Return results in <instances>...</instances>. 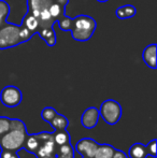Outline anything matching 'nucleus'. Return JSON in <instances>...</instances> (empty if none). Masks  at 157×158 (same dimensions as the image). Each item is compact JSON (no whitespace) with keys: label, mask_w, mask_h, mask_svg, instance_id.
I'll return each instance as SVG.
<instances>
[{"label":"nucleus","mask_w":157,"mask_h":158,"mask_svg":"<svg viewBox=\"0 0 157 158\" xmlns=\"http://www.w3.org/2000/svg\"><path fill=\"white\" fill-rule=\"evenodd\" d=\"M28 132L23 121L11 118L10 129L0 137V148L19 152L25 148Z\"/></svg>","instance_id":"obj_1"},{"label":"nucleus","mask_w":157,"mask_h":158,"mask_svg":"<svg viewBox=\"0 0 157 158\" xmlns=\"http://www.w3.org/2000/svg\"><path fill=\"white\" fill-rule=\"evenodd\" d=\"M97 27V23L92 16L81 14L72 19L71 35L76 41L85 42L93 37Z\"/></svg>","instance_id":"obj_2"},{"label":"nucleus","mask_w":157,"mask_h":158,"mask_svg":"<svg viewBox=\"0 0 157 158\" xmlns=\"http://www.w3.org/2000/svg\"><path fill=\"white\" fill-rule=\"evenodd\" d=\"M19 25L6 22L0 28V50H8L19 45Z\"/></svg>","instance_id":"obj_3"},{"label":"nucleus","mask_w":157,"mask_h":158,"mask_svg":"<svg viewBox=\"0 0 157 158\" xmlns=\"http://www.w3.org/2000/svg\"><path fill=\"white\" fill-rule=\"evenodd\" d=\"M100 117L108 125H115L119 122L122 117V106L116 100L108 99L101 103L98 109Z\"/></svg>","instance_id":"obj_4"},{"label":"nucleus","mask_w":157,"mask_h":158,"mask_svg":"<svg viewBox=\"0 0 157 158\" xmlns=\"http://www.w3.org/2000/svg\"><path fill=\"white\" fill-rule=\"evenodd\" d=\"M23 100V94L16 86L8 85L0 92V101L6 108H15L19 106Z\"/></svg>","instance_id":"obj_5"},{"label":"nucleus","mask_w":157,"mask_h":158,"mask_svg":"<svg viewBox=\"0 0 157 158\" xmlns=\"http://www.w3.org/2000/svg\"><path fill=\"white\" fill-rule=\"evenodd\" d=\"M99 143L92 138H83L78 141L76 145V152L82 155L83 158H94Z\"/></svg>","instance_id":"obj_6"},{"label":"nucleus","mask_w":157,"mask_h":158,"mask_svg":"<svg viewBox=\"0 0 157 158\" xmlns=\"http://www.w3.org/2000/svg\"><path fill=\"white\" fill-rule=\"evenodd\" d=\"M100 118L99 115V111L95 106H89L83 112L81 116V123L82 126L85 129H93L97 126Z\"/></svg>","instance_id":"obj_7"},{"label":"nucleus","mask_w":157,"mask_h":158,"mask_svg":"<svg viewBox=\"0 0 157 158\" xmlns=\"http://www.w3.org/2000/svg\"><path fill=\"white\" fill-rule=\"evenodd\" d=\"M156 51H157L156 44L152 43V44H150V45H147V48L143 50V53H142L143 61H144L145 64L151 69H156V67H157Z\"/></svg>","instance_id":"obj_8"},{"label":"nucleus","mask_w":157,"mask_h":158,"mask_svg":"<svg viewBox=\"0 0 157 158\" xmlns=\"http://www.w3.org/2000/svg\"><path fill=\"white\" fill-rule=\"evenodd\" d=\"M52 2L53 0H27V11L34 16L38 17L40 11L43 9H48Z\"/></svg>","instance_id":"obj_9"},{"label":"nucleus","mask_w":157,"mask_h":158,"mask_svg":"<svg viewBox=\"0 0 157 158\" xmlns=\"http://www.w3.org/2000/svg\"><path fill=\"white\" fill-rule=\"evenodd\" d=\"M36 33H38L39 37L42 40L45 41V43L48 44V46H55L56 45V31L54 30L53 27H45V28H39L38 31Z\"/></svg>","instance_id":"obj_10"},{"label":"nucleus","mask_w":157,"mask_h":158,"mask_svg":"<svg viewBox=\"0 0 157 158\" xmlns=\"http://www.w3.org/2000/svg\"><path fill=\"white\" fill-rule=\"evenodd\" d=\"M128 156L130 158H147L149 156V152H147V146L144 144L137 142L134 143L129 148L128 151Z\"/></svg>","instance_id":"obj_11"},{"label":"nucleus","mask_w":157,"mask_h":158,"mask_svg":"<svg viewBox=\"0 0 157 158\" xmlns=\"http://www.w3.org/2000/svg\"><path fill=\"white\" fill-rule=\"evenodd\" d=\"M137 9L131 4H125V6H121L116 9L115 14L119 19H132L136 15Z\"/></svg>","instance_id":"obj_12"},{"label":"nucleus","mask_w":157,"mask_h":158,"mask_svg":"<svg viewBox=\"0 0 157 158\" xmlns=\"http://www.w3.org/2000/svg\"><path fill=\"white\" fill-rule=\"evenodd\" d=\"M21 25L25 26L27 29H29L30 31H32L34 33H36L39 29V22L38 19L36 16L31 14L30 12H26V14L24 15L23 19H22V24Z\"/></svg>","instance_id":"obj_13"},{"label":"nucleus","mask_w":157,"mask_h":158,"mask_svg":"<svg viewBox=\"0 0 157 158\" xmlns=\"http://www.w3.org/2000/svg\"><path fill=\"white\" fill-rule=\"evenodd\" d=\"M38 22H39V28H45V27H53L56 21L51 16L48 9H43L39 12L38 15Z\"/></svg>","instance_id":"obj_14"},{"label":"nucleus","mask_w":157,"mask_h":158,"mask_svg":"<svg viewBox=\"0 0 157 158\" xmlns=\"http://www.w3.org/2000/svg\"><path fill=\"white\" fill-rule=\"evenodd\" d=\"M54 157L55 158H74L73 148L70 145V143L56 146Z\"/></svg>","instance_id":"obj_15"},{"label":"nucleus","mask_w":157,"mask_h":158,"mask_svg":"<svg viewBox=\"0 0 157 158\" xmlns=\"http://www.w3.org/2000/svg\"><path fill=\"white\" fill-rule=\"evenodd\" d=\"M53 140H54L56 146L68 144L70 143V135L67 131V129L54 130V132H53Z\"/></svg>","instance_id":"obj_16"},{"label":"nucleus","mask_w":157,"mask_h":158,"mask_svg":"<svg viewBox=\"0 0 157 158\" xmlns=\"http://www.w3.org/2000/svg\"><path fill=\"white\" fill-rule=\"evenodd\" d=\"M115 150L116 148L110 144H99L94 158H112Z\"/></svg>","instance_id":"obj_17"},{"label":"nucleus","mask_w":157,"mask_h":158,"mask_svg":"<svg viewBox=\"0 0 157 158\" xmlns=\"http://www.w3.org/2000/svg\"><path fill=\"white\" fill-rule=\"evenodd\" d=\"M50 125L54 130H61V129H67L68 125H69V121L65 115L57 113L56 116L50 123Z\"/></svg>","instance_id":"obj_18"},{"label":"nucleus","mask_w":157,"mask_h":158,"mask_svg":"<svg viewBox=\"0 0 157 158\" xmlns=\"http://www.w3.org/2000/svg\"><path fill=\"white\" fill-rule=\"evenodd\" d=\"M48 12H50L51 16L57 22V19H58L59 17L65 14V6H60V4L57 3V2L53 1L52 3H51V6H48Z\"/></svg>","instance_id":"obj_19"},{"label":"nucleus","mask_w":157,"mask_h":158,"mask_svg":"<svg viewBox=\"0 0 157 158\" xmlns=\"http://www.w3.org/2000/svg\"><path fill=\"white\" fill-rule=\"evenodd\" d=\"M9 14H10V6L6 0H0V28L6 23V19H8Z\"/></svg>","instance_id":"obj_20"},{"label":"nucleus","mask_w":157,"mask_h":158,"mask_svg":"<svg viewBox=\"0 0 157 158\" xmlns=\"http://www.w3.org/2000/svg\"><path fill=\"white\" fill-rule=\"evenodd\" d=\"M56 23H58L60 30H63V31H71V29H72V19L71 17L64 14L63 16H60L58 19H57Z\"/></svg>","instance_id":"obj_21"},{"label":"nucleus","mask_w":157,"mask_h":158,"mask_svg":"<svg viewBox=\"0 0 157 158\" xmlns=\"http://www.w3.org/2000/svg\"><path fill=\"white\" fill-rule=\"evenodd\" d=\"M57 113L58 112H57L54 108H52V106H46V108H44L43 110H42L41 117L44 122H46V123L50 124L51 122H52V119L56 116Z\"/></svg>","instance_id":"obj_22"},{"label":"nucleus","mask_w":157,"mask_h":158,"mask_svg":"<svg viewBox=\"0 0 157 158\" xmlns=\"http://www.w3.org/2000/svg\"><path fill=\"white\" fill-rule=\"evenodd\" d=\"M35 33L32 31H30L29 29L25 27L23 25H19V39H21V43H24V42H27L34 37Z\"/></svg>","instance_id":"obj_23"},{"label":"nucleus","mask_w":157,"mask_h":158,"mask_svg":"<svg viewBox=\"0 0 157 158\" xmlns=\"http://www.w3.org/2000/svg\"><path fill=\"white\" fill-rule=\"evenodd\" d=\"M11 118L6 116H0V137L10 129Z\"/></svg>","instance_id":"obj_24"},{"label":"nucleus","mask_w":157,"mask_h":158,"mask_svg":"<svg viewBox=\"0 0 157 158\" xmlns=\"http://www.w3.org/2000/svg\"><path fill=\"white\" fill-rule=\"evenodd\" d=\"M0 158H21L19 154L15 151L10 150H1L0 153Z\"/></svg>","instance_id":"obj_25"},{"label":"nucleus","mask_w":157,"mask_h":158,"mask_svg":"<svg viewBox=\"0 0 157 158\" xmlns=\"http://www.w3.org/2000/svg\"><path fill=\"white\" fill-rule=\"evenodd\" d=\"M156 143H157V140L153 139L149 144H147V152H149V156L152 157H157V152H156Z\"/></svg>","instance_id":"obj_26"},{"label":"nucleus","mask_w":157,"mask_h":158,"mask_svg":"<svg viewBox=\"0 0 157 158\" xmlns=\"http://www.w3.org/2000/svg\"><path fill=\"white\" fill-rule=\"evenodd\" d=\"M112 158H128V156L124 152H122V151L115 150L113 153V156H112Z\"/></svg>","instance_id":"obj_27"},{"label":"nucleus","mask_w":157,"mask_h":158,"mask_svg":"<svg viewBox=\"0 0 157 158\" xmlns=\"http://www.w3.org/2000/svg\"><path fill=\"white\" fill-rule=\"evenodd\" d=\"M53 1L57 2V3H59L60 6H65V8H66V6L69 3V0H53Z\"/></svg>","instance_id":"obj_28"},{"label":"nucleus","mask_w":157,"mask_h":158,"mask_svg":"<svg viewBox=\"0 0 157 158\" xmlns=\"http://www.w3.org/2000/svg\"><path fill=\"white\" fill-rule=\"evenodd\" d=\"M98 2H100V3H105V2H108L109 0H97Z\"/></svg>","instance_id":"obj_29"}]
</instances>
